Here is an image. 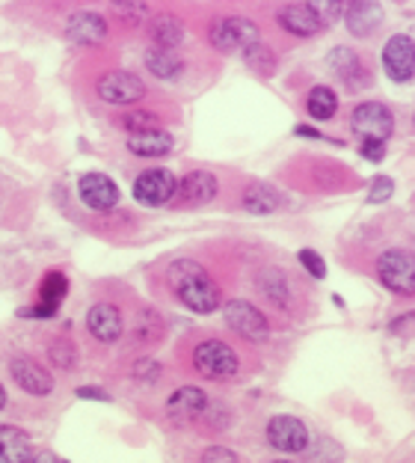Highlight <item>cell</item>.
<instances>
[{
    "label": "cell",
    "instance_id": "obj_1",
    "mask_svg": "<svg viewBox=\"0 0 415 463\" xmlns=\"http://www.w3.org/2000/svg\"><path fill=\"white\" fill-rule=\"evenodd\" d=\"M166 282L175 291V298L184 303L190 312L208 315L220 309L222 294L217 288V282L208 277V270L193 259H178L166 268Z\"/></svg>",
    "mask_w": 415,
    "mask_h": 463
},
{
    "label": "cell",
    "instance_id": "obj_2",
    "mask_svg": "<svg viewBox=\"0 0 415 463\" xmlns=\"http://www.w3.org/2000/svg\"><path fill=\"white\" fill-rule=\"evenodd\" d=\"M208 39L220 54H235V51H247L252 45H259L261 33H259V24L243 15H229V18H220L211 24L208 30Z\"/></svg>",
    "mask_w": 415,
    "mask_h": 463
},
{
    "label": "cell",
    "instance_id": "obj_34",
    "mask_svg": "<svg viewBox=\"0 0 415 463\" xmlns=\"http://www.w3.org/2000/svg\"><path fill=\"white\" fill-rule=\"evenodd\" d=\"M199 463H241V458H238V451H231L226 446H208L202 451Z\"/></svg>",
    "mask_w": 415,
    "mask_h": 463
},
{
    "label": "cell",
    "instance_id": "obj_20",
    "mask_svg": "<svg viewBox=\"0 0 415 463\" xmlns=\"http://www.w3.org/2000/svg\"><path fill=\"white\" fill-rule=\"evenodd\" d=\"M148 39H152L155 48L175 51L181 45V39H184V24H181V18L164 13V15L152 18V24H148Z\"/></svg>",
    "mask_w": 415,
    "mask_h": 463
},
{
    "label": "cell",
    "instance_id": "obj_21",
    "mask_svg": "<svg viewBox=\"0 0 415 463\" xmlns=\"http://www.w3.org/2000/svg\"><path fill=\"white\" fill-rule=\"evenodd\" d=\"M344 21L354 36H371L382 24V6L380 4H347Z\"/></svg>",
    "mask_w": 415,
    "mask_h": 463
},
{
    "label": "cell",
    "instance_id": "obj_9",
    "mask_svg": "<svg viewBox=\"0 0 415 463\" xmlns=\"http://www.w3.org/2000/svg\"><path fill=\"white\" fill-rule=\"evenodd\" d=\"M350 125L362 140H382L386 143L391 131H395V116L380 101H362L350 116Z\"/></svg>",
    "mask_w": 415,
    "mask_h": 463
},
{
    "label": "cell",
    "instance_id": "obj_38",
    "mask_svg": "<svg viewBox=\"0 0 415 463\" xmlns=\"http://www.w3.org/2000/svg\"><path fill=\"white\" fill-rule=\"evenodd\" d=\"M54 315H57V309H48V307H42V303L18 309V318H30V321H51Z\"/></svg>",
    "mask_w": 415,
    "mask_h": 463
},
{
    "label": "cell",
    "instance_id": "obj_40",
    "mask_svg": "<svg viewBox=\"0 0 415 463\" xmlns=\"http://www.w3.org/2000/svg\"><path fill=\"white\" fill-rule=\"evenodd\" d=\"M297 137H315V140H321V131H315V128H308V125H297L294 128Z\"/></svg>",
    "mask_w": 415,
    "mask_h": 463
},
{
    "label": "cell",
    "instance_id": "obj_42",
    "mask_svg": "<svg viewBox=\"0 0 415 463\" xmlns=\"http://www.w3.org/2000/svg\"><path fill=\"white\" fill-rule=\"evenodd\" d=\"M273 463H291V460H273Z\"/></svg>",
    "mask_w": 415,
    "mask_h": 463
},
{
    "label": "cell",
    "instance_id": "obj_10",
    "mask_svg": "<svg viewBox=\"0 0 415 463\" xmlns=\"http://www.w3.org/2000/svg\"><path fill=\"white\" fill-rule=\"evenodd\" d=\"M264 434H268V443L285 455H300L308 449V428L297 416H273Z\"/></svg>",
    "mask_w": 415,
    "mask_h": 463
},
{
    "label": "cell",
    "instance_id": "obj_43",
    "mask_svg": "<svg viewBox=\"0 0 415 463\" xmlns=\"http://www.w3.org/2000/svg\"><path fill=\"white\" fill-rule=\"evenodd\" d=\"M412 125H415V119H412Z\"/></svg>",
    "mask_w": 415,
    "mask_h": 463
},
{
    "label": "cell",
    "instance_id": "obj_13",
    "mask_svg": "<svg viewBox=\"0 0 415 463\" xmlns=\"http://www.w3.org/2000/svg\"><path fill=\"white\" fill-rule=\"evenodd\" d=\"M208 410V395L199 386H178L173 395L166 398V419L175 425L196 422V419Z\"/></svg>",
    "mask_w": 415,
    "mask_h": 463
},
{
    "label": "cell",
    "instance_id": "obj_6",
    "mask_svg": "<svg viewBox=\"0 0 415 463\" xmlns=\"http://www.w3.org/2000/svg\"><path fill=\"white\" fill-rule=\"evenodd\" d=\"M382 286L395 294H415V256L407 250H386L377 259Z\"/></svg>",
    "mask_w": 415,
    "mask_h": 463
},
{
    "label": "cell",
    "instance_id": "obj_7",
    "mask_svg": "<svg viewBox=\"0 0 415 463\" xmlns=\"http://www.w3.org/2000/svg\"><path fill=\"white\" fill-rule=\"evenodd\" d=\"M222 318L241 339L247 342H268L270 339V324L261 315V309H255L250 300H229L222 307Z\"/></svg>",
    "mask_w": 415,
    "mask_h": 463
},
{
    "label": "cell",
    "instance_id": "obj_27",
    "mask_svg": "<svg viewBox=\"0 0 415 463\" xmlns=\"http://www.w3.org/2000/svg\"><path fill=\"white\" fill-rule=\"evenodd\" d=\"M119 125L122 131H127V137H134V134H148V131H161V119H157V113H152V110H127V113H122L119 116Z\"/></svg>",
    "mask_w": 415,
    "mask_h": 463
},
{
    "label": "cell",
    "instance_id": "obj_23",
    "mask_svg": "<svg viewBox=\"0 0 415 463\" xmlns=\"http://www.w3.org/2000/svg\"><path fill=\"white\" fill-rule=\"evenodd\" d=\"M241 203L250 214H273L276 208L282 205V196L270 184H250L247 191H243Z\"/></svg>",
    "mask_w": 415,
    "mask_h": 463
},
{
    "label": "cell",
    "instance_id": "obj_14",
    "mask_svg": "<svg viewBox=\"0 0 415 463\" xmlns=\"http://www.w3.org/2000/svg\"><path fill=\"white\" fill-rule=\"evenodd\" d=\"M87 330L92 333V339H99L101 345H113L122 339L125 330V318L119 307L113 303H95L87 312Z\"/></svg>",
    "mask_w": 415,
    "mask_h": 463
},
{
    "label": "cell",
    "instance_id": "obj_41",
    "mask_svg": "<svg viewBox=\"0 0 415 463\" xmlns=\"http://www.w3.org/2000/svg\"><path fill=\"white\" fill-rule=\"evenodd\" d=\"M4 407H6V386L0 383V410H4Z\"/></svg>",
    "mask_w": 415,
    "mask_h": 463
},
{
    "label": "cell",
    "instance_id": "obj_3",
    "mask_svg": "<svg viewBox=\"0 0 415 463\" xmlns=\"http://www.w3.org/2000/svg\"><path fill=\"white\" fill-rule=\"evenodd\" d=\"M193 368L202 377H208V381H229V377L238 374L241 360L231 345L220 339H205L193 351Z\"/></svg>",
    "mask_w": 415,
    "mask_h": 463
},
{
    "label": "cell",
    "instance_id": "obj_18",
    "mask_svg": "<svg viewBox=\"0 0 415 463\" xmlns=\"http://www.w3.org/2000/svg\"><path fill=\"white\" fill-rule=\"evenodd\" d=\"M30 458H33V443L27 430L0 425V463H30Z\"/></svg>",
    "mask_w": 415,
    "mask_h": 463
},
{
    "label": "cell",
    "instance_id": "obj_36",
    "mask_svg": "<svg viewBox=\"0 0 415 463\" xmlns=\"http://www.w3.org/2000/svg\"><path fill=\"white\" fill-rule=\"evenodd\" d=\"M74 395H78L80 402H101V404H110V402H113V395L108 392V389L92 386V383H87V386H78V389H74Z\"/></svg>",
    "mask_w": 415,
    "mask_h": 463
},
{
    "label": "cell",
    "instance_id": "obj_44",
    "mask_svg": "<svg viewBox=\"0 0 415 463\" xmlns=\"http://www.w3.org/2000/svg\"><path fill=\"white\" fill-rule=\"evenodd\" d=\"M62 463H66V460H62Z\"/></svg>",
    "mask_w": 415,
    "mask_h": 463
},
{
    "label": "cell",
    "instance_id": "obj_39",
    "mask_svg": "<svg viewBox=\"0 0 415 463\" xmlns=\"http://www.w3.org/2000/svg\"><path fill=\"white\" fill-rule=\"evenodd\" d=\"M30 463H62V458H57L54 451H39V455L30 458Z\"/></svg>",
    "mask_w": 415,
    "mask_h": 463
},
{
    "label": "cell",
    "instance_id": "obj_33",
    "mask_svg": "<svg viewBox=\"0 0 415 463\" xmlns=\"http://www.w3.org/2000/svg\"><path fill=\"white\" fill-rule=\"evenodd\" d=\"M110 6H113V15L131 21V24H140L146 15V4H134V0H119V4H110Z\"/></svg>",
    "mask_w": 415,
    "mask_h": 463
},
{
    "label": "cell",
    "instance_id": "obj_16",
    "mask_svg": "<svg viewBox=\"0 0 415 463\" xmlns=\"http://www.w3.org/2000/svg\"><path fill=\"white\" fill-rule=\"evenodd\" d=\"M175 196H181V205H187V208L211 203V199L217 196V178H214V173H205V170L187 173L178 182V194Z\"/></svg>",
    "mask_w": 415,
    "mask_h": 463
},
{
    "label": "cell",
    "instance_id": "obj_4",
    "mask_svg": "<svg viewBox=\"0 0 415 463\" xmlns=\"http://www.w3.org/2000/svg\"><path fill=\"white\" fill-rule=\"evenodd\" d=\"M178 194V178L166 170V166H152L137 175L134 182V199L146 208H161L169 205Z\"/></svg>",
    "mask_w": 415,
    "mask_h": 463
},
{
    "label": "cell",
    "instance_id": "obj_5",
    "mask_svg": "<svg viewBox=\"0 0 415 463\" xmlns=\"http://www.w3.org/2000/svg\"><path fill=\"white\" fill-rule=\"evenodd\" d=\"M95 92H99V99L104 104H110V108H131V104H137L146 96V83L137 78L134 71L116 69L95 83Z\"/></svg>",
    "mask_w": 415,
    "mask_h": 463
},
{
    "label": "cell",
    "instance_id": "obj_29",
    "mask_svg": "<svg viewBox=\"0 0 415 463\" xmlns=\"http://www.w3.org/2000/svg\"><path fill=\"white\" fill-rule=\"evenodd\" d=\"M48 360L62 372H74L78 368V347L69 339H62V335H54V342L48 345Z\"/></svg>",
    "mask_w": 415,
    "mask_h": 463
},
{
    "label": "cell",
    "instance_id": "obj_25",
    "mask_svg": "<svg viewBox=\"0 0 415 463\" xmlns=\"http://www.w3.org/2000/svg\"><path fill=\"white\" fill-rule=\"evenodd\" d=\"M326 66L333 69L335 75L347 83L350 90H354V78H359V75H362V78H368V75H365V66H362L359 57H356L350 48H335L333 54L326 57Z\"/></svg>",
    "mask_w": 415,
    "mask_h": 463
},
{
    "label": "cell",
    "instance_id": "obj_37",
    "mask_svg": "<svg viewBox=\"0 0 415 463\" xmlns=\"http://www.w3.org/2000/svg\"><path fill=\"white\" fill-rule=\"evenodd\" d=\"M359 155L365 157V161H371V164H380L382 157H386V143H382V140H362Z\"/></svg>",
    "mask_w": 415,
    "mask_h": 463
},
{
    "label": "cell",
    "instance_id": "obj_32",
    "mask_svg": "<svg viewBox=\"0 0 415 463\" xmlns=\"http://www.w3.org/2000/svg\"><path fill=\"white\" fill-rule=\"evenodd\" d=\"M297 259H300V265H303L308 273H312L315 279H324V277H326V261H324L321 252H315V250H300V256H297Z\"/></svg>",
    "mask_w": 415,
    "mask_h": 463
},
{
    "label": "cell",
    "instance_id": "obj_28",
    "mask_svg": "<svg viewBox=\"0 0 415 463\" xmlns=\"http://www.w3.org/2000/svg\"><path fill=\"white\" fill-rule=\"evenodd\" d=\"M243 62L255 71L259 78H273L276 75V54L268 48V45H252V48H247L243 51Z\"/></svg>",
    "mask_w": 415,
    "mask_h": 463
},
{
    "label": "cell",
    "instance_id": "obj_19",
    "mask_svg": "<svg viewBox=\"0 0 415 463\" xmlns=\"http://www.w3.org/2000/svg\"><path fill=\"white\" fill-rule=\"evenodd\" d=\"M127 152L137 155V157H166L169 152H173V134L169 131H148V134H134L127 137Z\"/></svg>",
    "mask_w": 415,
    "mask_h": 463
},
{
    "label": "cell",
    "instance_id": "obj_31",
    "mask_svg": "<svg viewBox=\"0 0 415 463\" xmlns=\"http://www.w3.org/2000/svg\"><path fill=\"white\" fill-rule=\"evenodd\" d=\"M391 194H395V182L389 175H377L374 182L368 187V203L371 205H380V203H389Z\"/></svg>",
    "mask_w": 415,
    "mask_h": 463
},
{
    "label": "cell",
    "instance_id": "obj_12",
    "mask_svg": "<svg viewBox=\"0 0 415 463\" xmlns=\"http://www.w3.org/2000/svg\"><path fill=\"white\" fill-rule=\"evenodd\" d=\"M382 66H386V75L398 83H407L415 75V42L410 36H391L382 48Z\"/></svg>",
    "mask_w": 415,
    "mask_h": 463
},
{
    "label": "cell",
    "instance_id": "obj_22",
    "mask_svg": "<svg viewBox=\"0 0 415 463\" xmlns=\"http://www.w3.org/2000/svg\"><path fill=\"white\" fill-rule=\"evenodd\" d=\"M146 69L161 80H178L184 75V60L175 51H161V48H148L146 54Z\"/></svg>",
    "mask_w": 415,
    "mask_h": 463
},
{
    "label": "cell",
    "instance_id": "obj_8",
    "mask_svg": "<svg viewBox=\"0 0 415 463\" xmlns=\"http://www.w3.org/2000/svg\"><path fill=\"white\" fill-rule=\"evenodd\" d=\"M9 377L21 392L33 395V398H45L54 392V374L48 372V365H42L33 356H13L9 360Z\"/></svg>",
    "mask_w": 415,
    "mask_h": 463
},
{
    "label": "cell",
    "instance_id": "obj_30",
    "mask_svg": "<svg viewBox=\"0 0 415 463\" xmlns=\"http://www.w3.org/2000/svg\"><path fill=\"white\" fill-rule=\"evenodd\" d=\"M134 381L143 383V386H155L157 381H161V363L157 360H137L134 368H131Z\"/></svg>",
    "mask_w": 415,
    "mask_h": 463
},
{
    "label": "cell",
    "instance_id": "obj_17",
    "mask_svg": "<svg viewBox=\"0 0 415 463\" xmlns=\"http://www.w3.org/2000/svg\"><path fill=\"white\" fill-rule=\"evenodd\" d=\"M66 33L78 45H99L108 39V21L99 13H74L66 24Z\"/></svg>",
    "mask_w": 415,
    "mask_h": 463
},
{
    "label": "cell",
    "instance_id": "obj_24",
    "mask_svg": "<svg viewBox=\"0 0 415 463\" xmlns=\"http://www.w3.org/2000/svg\"><path fill=\"white\" fill-rule=\"evenodd\" d=\"M69 298V277L62 270H51L42 277L39 282V303L48 309H57L62 307V300Z\"/></svg>",
    "mask_w": 415,
    "mask_h": 463
},
{
    "label": "cell",
    "instance_id": "obj_11",
    "mask_svg": "<svg viewBox=\"0 0 415 463\" xmlns=\"http://www.w3.org/2000/svg\"><path fill=\"white\" fill-rule=\"evenodd\" d=\"M78 196L80 203L92 208V212H110V208L119 205V187L110 175L104 173H83L78 182Z\"/></svg>",
    "mask_w": 415,
    "mask_h": 463
},
{
    "label": "cell",
    "instance_id": "obj_26",
    "mask_svg": "<svg viewBox=\"0 0 415 463\" xmlns=\"http://www.w3.org/2000/svg\"><path fill=\"white\" fill-rule=\"evenodd\" d=\"M306 110L312 119L317 122H326V119H333L335 110H338V96L329 87H315L312 92L306 96Z\"/></svg>",
    "mask_w": 415,
    "mask_h": 463
},
{
    "label": "cell",
    "instance_id": "obj_35",
    "mask_svg": "<svg viewBox=\"0 0 415 463\" xmlns=\"http://www.w3.org/2000/svg\"><path fill=\"white\" fill-rule=\"evenodd\" d=\"M347 4H335V0H324V4H312V9H315V15L321 18V24L326 27V24H333V21H338V15H342V9H344Z\"/></svg>",
    "mask_w": 415,
    "mask_h": 463
},
{
    "label": "cell",
    "instance_id": "obj_15",
    "mask_svg": "<svg viewBox=\"0 0 415 463\" xmlns=\"http://www.w3.org/2000/svg\"><path fill=\"white\" fill-rule=\"evenodd\" d=\"M276 21L282 24V30H288V33L303 36V39L317 36L324 30L321 18L315 15L312 4H288V6H282L279 15H276Z\"/></svg>",
    "mask_w": 415,
    "mask_h": 463
}]
</instances>
